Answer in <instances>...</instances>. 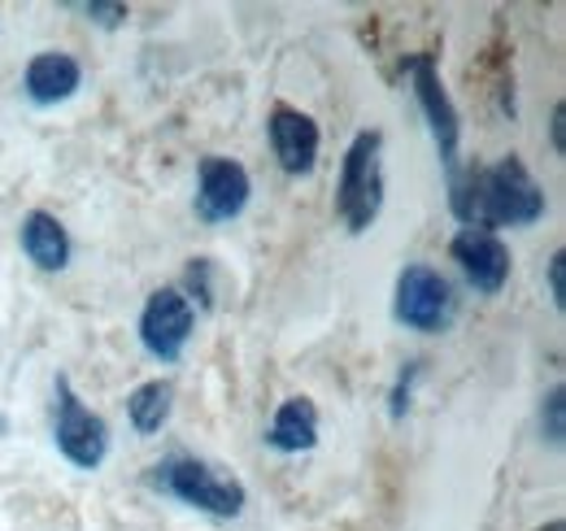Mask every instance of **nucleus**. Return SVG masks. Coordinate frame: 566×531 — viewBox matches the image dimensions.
<instances>
[{
    "label": "nucleus",
    "instance_id": "nucleus-5",
    "mask_svg": "<svg viewBox=\"0 0 566 531\" xmlns=\"http://www.w3.org/2000/svg\"><path fill=\"white\" fill-rule=\"evenodd\" d=\"M453 310H458V296H453V283L431 270V266L415 262L397 274V292H392V319L410 332H444L453 323Z\"/></svg>",
    "mask_w": 566,
    "mask_h": 531
},
{
    "label": "nucleus",
    "instance_id": "nucleus-15",
    "mask_svg": "<svg viewBox=\"0 0 566 531\" xmlns=\"http://www.w3.org/2000/svg\"><path fill=\"white\" fill-rule=\"evenodd\" d=\"M566 393H563V384H554L549 393H545V400H541V436L549 440V445H563V436H566Z\"/></svg>",
    "mask_w": 566,
    "mask_h": 531
},
{
    "label": "nucleus",
    "instance_id": "nucleus-8",
    "mask_svg": "<svg viewBox=\"0 0 566 531\" xmlns=\"http://www.w3.org/2000/svg\"><path fill=\"white\" fill-rule=\"evenodd\" d=\"M253 197L249 170L231 157H206L197 170V214L206 222H231L244 214V205Z\"/></svg>",
    "mask_w": 566,
    "mask_h": 531
},
{
    "label": "nucleus",
    "instance_id": "nucleus-10",
    "mask_svg": "<svg viewBox=\"0 0 566 531\" xmlns=\"http://www.w3.org/2000/svg\"><path fill=\"white\" fill-rule=\"evenodd\" d=\"M266 135H271V148L280 157L283 175H310L314 162H318V144H323V132L318 123L296 110V105H275L266 114Z\"/></svg>",
    "mask_w": 566,
    "mask_h": 531
},
{
    "label": "nucleus",
    "instance_id": "nucleus-2",
    "mask_svg": "<svg viewBox=\"0 0 566 531\" xmlns=\"http://www.w3.org/2000/svg\"><path fill=\"white\" fill-rule=\"evenodd\" d=\"M153 488L170 492L175 501H184L201 514H213V519H240L249 506L244 483L201 458H170V462L153 466Z\"/></svg>",
    "mask_w": 566,
    "mask_h": 531
},
{
    "label": "nucleus",
    "instance_id": "nucleus-17",
    "mask_svg": "<svg viewBox=\"0 0 566 531\" xmlns=\"http://www.w3.org/2000/svg\"><path fill=\"white\" fill-rule=\"evenodd\" d=\"M423 375V362H410V371H401L397 388H392V418H401L410 409V393H415V379Z\"/></svg>",
    "mask_w": 566,
    "mask_h": 531
},
{
    "label": "nucleus",
    "instance_id": "nucleus-16",
    "mask_svg": "<svg viewBox=\"0 0 566 531\" xmlns=\"http://www.w3.org/2000/svg\"><path fill=\"white\" fill-rule=\"evenodd\" d=\"M71 9H78L96 27H123L132 18V9L127 4H114V0H83V4H71Z\"/></svg>",
    "mask_w": 566,
    "mask_h": 531
},
{
    "label": "nucleus",
    "instance_id": "nucleus-18",
    "mask_svg": "<svg viewBox=\"0 0 566 531\" xmlns=\"http://www.w3.org/2000/svg\"><path fill=\"white\" fill-rule=\"evenodd\" d=\"M545 279H549V301H554V310H566V253L563 249L549 258Z\"/></svg>",
    "mask_w": 566,
    "mask_h": 531
},
{
    "label": "nucleus",
    "instance_id": "nucleus-6",
    "mask_svg": "<svg viewBox=\"0 0 566 531\" xmlns=\"http://www.w3.org/2000/svg\"><path fill=\"white\" fill-rule=\"evenodd\" d=\"M197 327V310L179 288H157L140 310V344L157 362H179Z\"/></svg>",
    "mask_w": 566,
    "mask_h": 531
},
{
    "label": "nucleus",
    "instance_id": "nucleus-4",
    "mask_svg": "<svg viewBox=\"0 0 566 531\" xmlns=\"http://www.w3.org/2000/svg\"><path fill=\"white\" fill-rule=\"evenodd\" d=\"M53 440L62 449V458L78 470H96V466L109 458V427L101 414H92L83 397L74 393V384L66 375H57L53 384Z\"/></svg>",
    "mask_w": 566,
    "mask_h": 531
},
{
    "label": "nucleus",
    "instance_id": "nucleus-13",
    "mask_svg": "<svg viewBox=\"0 0 566 531\" xmlns=\"http://www.w3.org/2000/svg\"><path fill=\"white\" fill-rule=\"evenodd\" d=\"M266 445L280 454H305L318 445V409L310 397H287L271 418Z\"/></svg>",
    "mask_w": 566,
    "mask_h": 531
},
{
    "label": "nucleus",
    "instance_id": "nucleus-3",
    "mask_svg": "<svg viewBox=\"0 0 566 531\" xmlns=\"http://www.w3.org/2000/svg\"><path fill=\"white\" fill-rule=\"evenodd\" d=\"M379 209H384V135L357 132L340 166L336 214L354 236H361L375 227Z\"/></svg>",
    "mask_w": 566,
    "mask_h": 531
},
{
    "label": "nucleus",
    "instance_id": "nucleus-19",
    "mask_svg": "<svg viewBox=\"0 0 566 531\" xmlns=\"http://www.w3.org/2000/svg\"><path fill=\"white\" fill-rule=\"evenodd\" d=\"M563 132H566V105L558 101V105H554V118H549V135H554V153H563V148H566Z\"/></svg>",
    "mask_w": 566,
    "mask_h": 531
},
{
    "label": "nucleus",
    "instance_id": "nucleus-12",
    "mask_svg": "<svg viewBox=\"0 0 566 531\" xmlns=\"http://www.w3.org/2000/svg\"><path fill=\"white\" fill-rule=\"evenodd\" d=\"M18 244H22V253L40 266V270H66L71 266V236H66L62 218L49 214V209H31L22 218Z\"/></svg>",
    "mask_w": 566,
    "mask_h": 531
},
{
    "label": "nucleus",
    "instance_id": "nucleus-21",
    "mask_svg": "<svg viewBox=\"0 0 566 531\" xmlns=\"http://www.w3.org/2000/svg\"><path fill=\"white\" fill-rule=\"evenodd\" d=\"M4 431H9V414L0 409V436H4Z\"/></svg>",
    "mask_w": 566,
    "mask_h": 531
},
{
    "label": "nucleus",
    "instance_id": "nucleus-9",
    "mask_svg": "<svg viewBox=\"0 0 566 531\" xmlns=\"http://www.w3.org/2000/svg\"><path fill=\"white\" fill-rule=\"evenodd\" d=\"M449 253H453V262L462 266V274H467V283H471L475 292L496 296V292L505 288V279H510V249L501 244L496 231L462 227V231L453 236Z\"/></svg>",
    "mask_w": 566,
    "mask_h": 531
},
{
    "label": "nucleus",
    "instance_id": "nucleus-20",
    "mask_svg": "<svg viewBox=\"0 0 566 531\" xmlns=\"http://www.w3.org/2000/svg\"><path fill=\"white\" fill-rule=\"evenodd\" d=\"M536 531H566V523H563V519H549L545 528H536Z\"/></svg>",
    "mask_w": 566,
    "mask_h": 531
},
{
    "label": "nucleus",
    "instance_id": "nucleus-7",
    "mask_svg": "<svg viewBox=\"0 0 566 531\" xmlns=\"http://www.w3.org/2000/svg\"><path fill=\"white\" fill-rule=\"evenodd\" d=\"M406 74H410V83H415V96H419V110H423L427 127H431V139H436V148H440V162L453 170V166H458V139H462V114H458V105H453L449 92H444L440 66H436L431 53H415V58L406 62Z\"/></svg>",
    "mask_w": 566,
    "mask_h": 531
},
{
    "label": "nucleus",
    "instance_id": "nucleus-11",
    "mask_svg": "<svg viewBox=\"0 0 566 531\" xmlns=\"http://www.w3.org/2000/svg\"><path fill=\"white\" fill-rule=\"evenodd\" d=\"M83 87V66L71 53H35L22 74V92L31 96V105H62Z\"/></svg>",
    "mask_w": 566,
    "mask_h": 531
},
{
    "label": "nucleus",
    "instance_id": "nucleus-14",
    "mask_svg": "<svg viewBox=\"0 0 566 531\" xmlns=\"http://www.w3.org/2000/svg\"><path fill=\"white\" fill-rule=\"evenodd\" d=\"M170 400H175V388H170L166 379H148V384H140V388L127 397V418H132V427H136L140 436L161 431L166 418H170Z\"/></svg>",
    "mask_w": 566,
    "mask_h": 531
},
{
    "label": "nucleus",
    "instance_id": "nucleus-1",
    "mask_svg": "<svg viewBox=\"0 0 566 531\" xmlns=\"http://www.w3.org/2000/svg\"><path fill=\"white\" fill-rule=\"evenodd\" d=\"M549 209L545 188L532 179V170L510 153L484 170H471L467 179H453V214L462 218V227H532L541 222Z\"/></svg>",
    "mask_w": 566,
    "mask_h": 531
}]
</instances>
